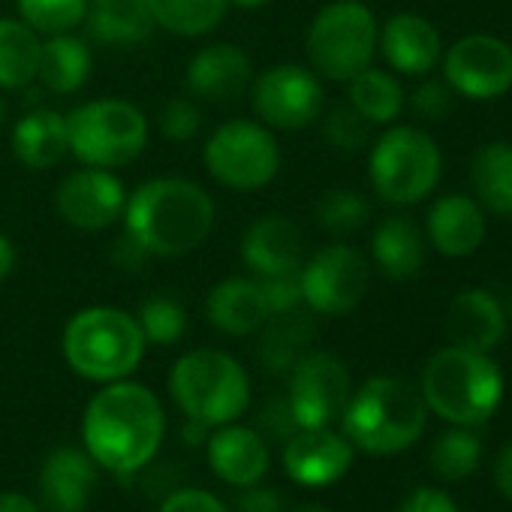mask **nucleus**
<instances>
[{
	"label": "nucleus",
	"instance_id": "1",
	"mask_svg": "<svg viewBox=\"0 0 512 512\" xmlns=\"http://www.w3.org/2000/svg\"><path fill=\"white\" fill-rule=\"evenodd\" d=\"M166 416L157 395L130 380L103 383L88 401L82 419V437L88 455L112 473L142 470L163 443Z\"/></svg>",
	"mask_w": 512,
	"mask_h": 512
},
{
	"label": "nucleus",
	"instance_id": "2",
	"mask_svg": "<svg viewBox=\"0 0 512 512\" xmlns=\"http://www.w3.org/2000/svg\"><path fill=\"white\" fill-rule=\"evenodd\" d=\"M124 232L151 256H187L214 229V202L190 178H151L124 205Z\"/></svg>",
	"mask_w": 512,
	"mask_h": 512
},
{
	"label": "nucleus",
	"instance_id": "3",
	"mask_svg": "<svg viewBox=\"0 0 512 512\" xmlns=\"http://www.w3.org/2000/svg\"><path fill=\"white\" fill-rule=\"evenodd\" d=\"M428 404L416 386L401 377H371L350 395L341 422L344 437L368 455H395L425 431Z\"/></svg>",
	"mask_w": 512,
	"mask_h": 512
},
{
	"label": "nucleus",
	"instance_id": "4",
	"mask_svg": "<svg viewBox=\"0 0 512 512\" xmlns=\"http://www.w3.org/2000/svg\"><path fill=\"white\" fill-rule=\"evenodd\" d=\"M61 347L67 365L79 377L91 383H115L139 368L148 341L133 314L112 305H94L70 317Z\"/></svg>",
	"mask_w": 512,
	"mask_h": 512
},
{
	"label": "nucleus",
	"instance_id": "5",
	"mask_svg": "<svg viewBox=\"0 0 512 512\" xmlns=\"http://www.w3.org/2000/svg\"><path fill=\"white\" fill-rule=\"evenodd\" d=\"M422 398L428 410L452 425H482L500 407L503 374L488 353L449 344L428 359L422 374Z\"/></svg>",
	"mask_w": 512,
	"mask_h": 512
},
{
	"label": "nucleus",
	"instance_id": "6",
	"mask_svg": "<svg viewBox=\"0 0 512 512\" xmlns=\"http://www.w3.org/2000/svg\"><path fill=\"white\" fill-rule=\"evenodd\" d=\"M169 392L187 419L208 428L235 422L250 404V380L244 365L211 347L184 353L172 365Z\"/></svg>",
	"mask_w": 512,
	"mask_h": 512
},
{
	"label": "nucleus",
	"instance_id": "7",
	"mask_svg": "<svg viewBox=\"0 0 512 512\" xmlns=\"http://www.w3.org/2000/svg\"><path fill=\"white\" fill-rule=\"evenodd\" d=\"M70 154L97 169H121L148 148L145 112L121 97L88 100L67 115Z\"/></svg>",
	"mask_w": 512,
	"mask_h": 512
},
{
	"label": "nucleus",
	"instance_id": "8",
	"mask_svg": "<svg viewBox=\"0 0 512 512\" xmlns=\"http://www.w3.org/2000/svg\"><path fill=\"white\" fill-rule=\"evenodd\" d=\"M380 28L362 0H332L326 4L305 37L311 70L329 82H350L371 67Z\"/></svg>",
	"mask_w": 512,
	"mask_h": 512
},
{
	"label": "nucleus",
	"instance_id": "9",
	"mask_svg": "<svg viewBox=\"0 0 512 512\" xmlns=\"http://www.w3.org/2000/svg\"><path fill=\"white\" fill-rule=\"evenodd\" d=\"M440 148L437 142L416 127L386 130L368 157L371 187L389 205H416L440 181Z\"/></svg>",
	"mask_w": 512,
	"mask_h": 512
},
{
	"label": "nucleus",
	"instance_id": "10",
	"mask_svg": "<svg viewBox=\"0 0 512 512\" xmlns=\"http://www.w3.org/2000/svg\"><path fill=\"white\" fill-rule=\"evenodd\" d=\"M208 175L229 190H263L281 172V148L275 133L250 118L220 124L202 151Z\"/></svg>",
	"mask_w": 512,
	"mask_h": 512
},
{
	"label": "nucleus",
	"instance_id": "11",
	"mask_svg": "<svg viewBox=\"0 0 512 512\" xmlns=\"http://www.w3.org/2000/svg\"><path fill=\"white\" fill-rule=\"evenodd\" d=\"M302 302L320 317H341L359 308L371 284L365 253L350 244H329L302 263Z\"/></svg>",
	"mask_w": 512,
	"mask_h": 512
},
{
	"label": "nucleus",
	"instance_id": "12",
	"mask_svg": "<svg viewBox=\"0 0 512 512\" xmlns=\"http://www.w3.org/2000/svg\"><path fill=\"white\" fill-rule=\"evenodd\" d=\"M323 82L311 67L278 64L250 82L253 112L269 130H305L323 112Z\"/></svg>",
	"mask_w": 512,
	"mask_h": 512
},
{
	"label": "nucleus",
	"instance_id": "13",
	"mask_svg": "<svg viewBox=\"0 0 512 512\" xmlns=\"http://www.w3.org/2000/svg\"><path fill=\"white\" fill-rule=\"evenodd\" d=\"M287 401L299 428H329L350 401V374L332 353L308 350L290 371Z\"/></svg>",
	"mask_w": 512,
	"mask_h": 512
},
{
	"label": "nucleus",
	"instance_id": "14",
	"mask_svg": "<svg viewBox=\"0 0 512 512\" xmlns=\"http://www.w3.org/2000/svg\"><path fill=\"white\" fill-rule=\"evenodd\" d=\"M443 76L446 85L461 97H503L512 88V46L488 34L464 37L446 52Z\"/></svg>",
	"mask_w": 512,
	"mask_h": 512
},
{
	"label": "nucleus",
	"instance_id": "15",
	"mask_svg": "<svg viewBox=\"0 0 512 512\" xmlns=\"http://www.w3.org/2000/svg\"><path fill=\"white\" fill-rule=\"evenodd\" d=\"M127 187L112 169L82 166L67 175L55 190V208L64 223L82 232H103L124 217Z\"/></svg>",
	"mask_w": 512,
	"mask_h": 512
},
{
	"label": "nucleus",
	"instance_id": "16",
	"mask_svg": "<svg viewBox=\"0 0 512 512\" xmlns=\"http://www.w3.org/2000/svg\"><path fill=\"white\" fill-rule=\"evenodd\" d=\"M241 260L253 272V278H272L299 272L305 263L302 229L284 214L256 217L241 235Z\"/></svg>",
	"mask_w": 512,
	"mask_h": 512
},
{
	"label": "nucleus",
	"instance_id": "17",
	"mask_svg": "<svg viewBox=\"0 0 512 512\" xmlns=\"http://www.w3.org/2000/svg\"><path fill=\"white\" fill-rule=\"evenodd\" d=\"M187 94L202 103H235L244 91H250L253 82V64L244 55V49L232 43H214L199 49L184 73Z\"/></svg>",
	"mask_w": 512,
	"mask_h": 512
},
{
	"label": "nucleus",
	"instance_id": "18",
	"mask_svg": "<svg viewBox=\"0 0 512 512\" xmlns=\"http://www.w3.org/2000/svg\"><path fill=\"white\" fill-rule=\"evenodd\" d=\"M353 443L329 428H299L284 446L287 473L308 488H323L347 476Z\"/></svg>",
	"mask_w": 512,
	"mask_h": 512
},
{
	"label": "nucleus",
	"instance_id": "19",
	"mask_svg": "<svg viewBox=\"0 0 512 512\" xmlns=\"http://www.w3.org/2000/svg\"><path fill=\"white\" fill-rule=\"evenodd\" d=\"M97 488V461L88 449L58 446L40 470L43 512H85Z\"/></svg>",
	"mask_w": 512,
	"mask_h": 512
},
{
	"label": "nucleus",
	"instance_id": "20",
	"mask_svg": "<svg viewBox=\"0 0 512 512\" xmlns=\"http://www.w3.org/2000/svg\"><path fill=\"white\" fill-rule=\"evenodd\" d=\"M208 464L229 485H256L272 464L269 440L247 425H217L208 434Z\"/></svg>",
	"mask_w": 512,
	"mask_h": 512
},
{
	"label": "nucleus",
	"instance_id": "21",
	"mask_svg": "<svg viewBox=\"0 0 512 512\" xmlns=\"http://www.w3.org/2000/svg\"><path fill=\"white\" fill-rule=\"evenodd\" d=\"M383 58L389 61V67L401 76H425L437 67L443 46H440V34L437 28L416 16V13H398L392 16L383 28H380V40H377Z\"/></svg>",
	"mask_w": 512,
	"mask_h": 512
},
{
	"label": "nucleus",
	"instance_id": "22",
	"mask_svg": "<svg viewBox=\"0 0 512 512\" xmlns=\"http://www.w3.org/2000/svg\"><path fill=\"white\" fill-rule=\"evenodd\" d=\"M205 317L217 332L232 338H247L260 332L272 314L260 281L235 275L211 287L205 299Z\"/></svg>",
	"mask_w": 512,
	"mask_h": 512
},
{
	"label": "nucleus",
	"instance_id": "23",
	"mask_svg": "<svg viewBox=\"0 0 512 512\" xmlns=\"http://www.w3.org/2000/svg\"><path fill=\"white\" fill-rule=\"evenodd\" d=\"M506 332V314L488 290H461L446 311V338L452 347L488 353Z\"/></svg>",
	"mask_w": 512,
	"mask_h": 512
},
{
	"label": "nucleus",
	"instance_id": "24",
	"mask_svg": "<svg viewBox=\"0 0 512 512\" xmlns=\"http://www.w3.org/2000/svg\"><path fill=\"white\" fill-rule=\"evenodd\" d=\"M428 238L443 256H452V260L476 253L485 238L482 208L464 193H449L437 199L428 211Z\"/></svg>",
	"mask_w": 512,
	"mask_h": 512
},
{
	"label": "nucleus",
	"instance_id": "25",
	"mask_svg": "<svg viewBox=\"0 0 512 512\" xmlns=\"http://www.w3.org/2000/svg\"><path fill=\"white\" fill-rule=\"evenodd\" d=\"M13 154L25 169L46 172L70 154L67 115L55 109H34L13 127Z\"/></svg>",
	"mask_w": 512,
	"mask_h": 512
},
{
	"label": "nucleus",
	"instance_id": "26",
	"mask_svg": "<svg viewBox=\"0 0 512 512\" xmlns=\"http://www.w3.org/2000/svg\"><path fill=\"white\" fill-rule=\"evenodd\" d=\"M314 311H308L305 305L302 308H293V311H284V314H272L266 320V326L256 332L260 335V362L266 371L272 374H290L293 365L311 350V341L317 335V323H314Z\"/></svg>",
	"mask_w": 512,
	"mask_h": 512
},
{
	"label": "nucleus",
	"instance_id": "27",
	"mask_svg": "<svg viewBox=\"0 0 512 512\" xmlns=\"http://www.w3.org/2000/svg\"><path fill=\"white\" fill-rule=\"evenodd\" d=\"M371 253L377 269L392 281H410L425 266V238L422 229L401 214L377 223L371 235Z\"/></svg>",
	"mask_w": 512,
	"mask_h": 512
},
{
	"label": "nucleus",
	"instance_id": "28",
	"mask_svg": "<svg viewBox=\"0 0 512 512\" xmlns=\"http://www.w3.org/2000/svg\"><path fill=\"white\" fill-rule=\"evenodd\" d=\"M85 25L103 46H139L154 34L148 0H88Z\"/></svg>",
	"mask_w": 512,
	"mask_h": 512
},
{
	"label": "nucleus",
	"instance_id": "29",
	"mask_svg": "<svg viewBox=\"0 0 512 512\" xmlns=\"http://www.w3.org/2000/svg\"><path fill=\"white\" fill-rule=\"evenodd\" d=\"M91 70H94V55L85 40L73 37V31L43 40L37 79L43 82L46 91L61 97L76 94L88 85Z\"/></svg>",
	"mask_w": 512,
	"mask_h": 512
},
{
	"label": "nucleus",
	"instance_id": "30",
	"mask_svg": "<svg viewBox=\"0 0 512 512\" xmlns=\"http://www.w3.org/2000/svg\"><path fill=\"white\" fill-rule=\"evenodd\" d=\"M43 40L22 19H0V91H22L37 79Z\"/></svg>",
	"mask_w": 512,
	"mask_h": 512
},
{
	"label": "nucleus",
	"instance_id": "31",
	"mask_svg": "<svg viewBox=\"0 0 512 512\" xmlns=\"http://www.w3.org/2000/svg\"><path fill=\"white\" fill-rule=\"evenodd\" d=\"M470 181L482 205L494 214L512 217V145L488 142L476 151L470 163Z\"/></svg>",
	"mask_w": 512,
	"mask_h": 512
},
{
	"label": "nucleus",
	"instance_id": "32",
	"mask_svg": "<svg viewBox=\"0 0 512 512\" xmlns=\"http://www.w3.org/2000/svg\"><path fill=\"white\" fill-rule=\"evenodd\" d=\"M154 28L196 40L220 28L229 13V0H148Z\"/></svg>",
	"mask_w": 512,
	"mask_h": 512
},
{
	"label": "nucleus",
	"instance_id": "33",
	"mask_svg": "<svg viewBox=\"0 0 512 512\" xmlns=\"http://www.w3.org/2000/svg\"><path fill=\"white\" fill-rule=\"evenodd\" d=\"M350 106L368 121V124H392L404 109V88L401 82L386 70H362L350 82Z\"/></svg>",
	"mask_w": 512,
	"mask_h": 512
},
{
	"label": "nucleus",
	"instance_id": "34",
	"mask_svg": "<svg viewBox=\"0 0 512 512\" xmlns=\"http://www.w3.org/2000/svg\"><path fill=\"white\" fill-rule=\"evenodd\" d=\"M479 458H482V440L467 425L443 431L431 446V467L440 479L449 482L467 479L479 467Z\"/></svg>",
	"mask_w": 512,
	"mask_h": 512
},
{
	"label": "nucleus",
	"instance_id": "35",
	"mask_svg": "<svg viewBox=\"0 0 512 512\" xmlns=\"http://www.w3.org/2000/svg\"><path fill=\"white\" fill-rule=\"evenodd\" d=\"M139 326H142V335L148 344H157V347H172L178 344L184 335H187V308L169 296V293H154L148 296L142 305H139V314H136Z\"/></svg>",
	"mask_w": 512,
	"mask_h": 512
},
{
	"label": "nucleus",
	"instance_id": "36",
	"mask_svg": "<svg viewBox=\"0 0 512 512\" xmlns=\"http://www.w3.org/2000/svg\"><path fill=\"white\" fill-rule=\"evenodd\" d=\"M19 19L37 34H70L85 22L88 0H16Z\"/></svg>",
	"mask_w": 512,
	"mask_h": 512
},
{
	"label": "nucleus",
	"instance_id": "37",
	"mask_svg": "<svg viewBox=\"0 0 512 512\" xmlns=\"http://www.w3.org/2000/svg\"><path fill=\"white\" fill-rule=\"evenodd\" d=\"M371 217L368 202L362 199V193L350 190V187H335L329 193H323V199L317 202V220L326 232L332 235H350L356 229H362Z\"/></svg>",
	"mask_w": 512,
	"mask_h": 512
},
{
	"label": "nucleus",
	"instance_id": "38",
	"mask_svg": "<svg viewBox=\"0 0 512 512\" xmlns=\"http://www.w3.org/2000/svg\"><path fill=\"white\" fill-rule=\"evenodd\" d=\"M323 136L326 142L335 148V151H359L368 145L371 139V124L347 103V106H335L329 115H326V124H323Z\"/></svg>",
	"mask_w": 512,
	"mask_h": 512
},
{
	"label": "nucleus",
	"instance_id": "39",
	"mask_svg": "<svg viewBox=\"0 0 512 512\" xmlns=\"http://www.w3.org/2000/svg\"><path fill=\"white\" fill-rule=\"evenodd\" d=\"M157 127L169 142H190L202 130V112L193 97H175L160 106Z\"/></svg>",
	"mask_w": 512,
	"mask_h": 512
},
{
	"label": "nucleus",
	"instance_id": "40",
	"mask_svg": "<svg viewBox=\"0 0 512 512\" xmlns=\"http://www.w3.org/2000/svg\"><path fill=\"white\" fill-rule=\"evenodd\" d=\"M302 272V269H299ZM299 272H287V275H272V278H256L263 287L269 314H284L293 308H302V278Z\"/></svg>",
	"mask_w": 512,
	"mask_h": 512
},
{
	"label": "nucleus",
	"instance_id": "41",
	"mask_svg": "<svg viewBox=\"0 0 512 512\" xmlns=\"http://www.w3.org/2000/svg\"><path fill=\"white\" fill-rule=\"evenodd\" d=\"M256 431L263 437H275V440H290L299 431V422L293 416V407L287 398H272L266 401V407L260 410V419H256Z\"/></svg>",
	"mask_w": 512,
	"mask_h": 512
},
{
	"label": "nucleus",
	"instance_id": "42",
	"mask_svg": "<svg viewBox=\"0 0 512 512\" xmlns=\"http://www.w3.org/2000/svg\"><path fill=\"white\" fill-rule=\"evenodd\" d=\"M452 88L446 82H425L413 94V112L425 121H440L452 112Z\"/></svg>",
	"mask_w": 512,
	"mask_h": 512
},
{
	"label": "nucleus",
	"instance_id": "43",
	"mask_svg": "<svg viewBox=\"0 0 512 512\" xmlns=\"http://www.w3.org/2000/svg\"><path fill=\"white\" fill-rule=\"evenodd\" d=\"M160 512H229L226 503L211 494V491H202V488H181V491H172Z\"/></svg>",
	"mask_w": 512,
	"mask_h": 512
},
{
	"label": "nucleus",
	"instance_id": "44",
	"mask_svg": "<svg viewBox=\"0 0 512 512\" xmlns=\"http://www.w3.org/2000/svg\"><path fill=\"white\" fill-rule=\"evenodd\" d=\"M398 512H458L455 500L437 488H416L404 497Z\"/></svg>",
	"mask_w": 512,
	"mask_h": 512
},
{
	"label": "nucleus",
	"instance_id": "45",
	"mask_svg": "<svg viewBox=\"0 0 512 512\" xmlns=\"http://www.w3.org/2000/svg\"><path fill=\"white\" fill-rule=\"evenodd\" d=\"M235 512H287V509H284L281 491L247 485V491H241L235 500Z\"/></svg>",
	"mask_w": 512,
	"mask_h": 512
},
{
	"label": "nucleus",
	"instance_id": "46",
	"mask_svg": "<svg viewBox=\"0 0 512 512\" xmlns=\"http://www.w3.org/2000/svg\"><path fill=\"white\" fill-rule=\"evenodd\" d=\"M151 260V253L136 241L130 238L127 232L112 244V263L121 269V272H142V266Z\"/></svg>",
	"mask_w": 512,
	"mask_h": 512
},
{
	"label": "nucleus",
	"instance_id": "47",
	"mask_svg": "<svg viewBox=\"0 0 512 512\" xmlns=\"http://www.w3.org/2000/svg\"><path fill=\"white\" fill-rule=\"evenodd\" d=\"M494 482H497L500 494L512 500V443H509V446L500 452V458H497V467H494Z\"/></svg>",
	"mask_w": 512,
	"mask_h": 512
},
{
	"label": "nucleus",
	"instance_id": "48",
	"mask_svg": "<svg viewBox=\"0 0 512 512\" xmlns=\"http://www.w3.org/2000/svg\"><path fill=\"white\" fill-rule=\"evenodd\" d=\"M0 512H43V509L19 491H4L0 494Z\"/></svg>",
	"mask_w": 512,
	"mask_h": 512
},
{
	"label": "nucleus",
	"instance_id": "49",
	"mask_svg": "<svg viewBox=\"0 0 512 512\" xmlns=\"http://www.w3.org/2000/svg\"><path fill=\"white\" fill-rule=\"evenodd\" d=\"M16 247H13V241H10V235H4L0 232V281H7L13 272H16Z\"/></svg>",
	"mask_w": 512,
	"mask_h": 512
},
{
	"label": "nucleus",
	"instance_id": "50",
	"mask_svg": "<svg viewBox=\"0 0 512 512\" xmlns=\"http://www.w3.org/2000/svg\"><path fill=\"white\" fill-rule=\"evenodd\" d=\"M269 0H229V7H241V10H260Z\"/></svg>",
	"mask_w": 512,
	"mask_h": 512
},
{
	"label": "nucleus",
	"instance_id": "51",
	"mask_svg": "<svg viewBox=\"0 0 512 512\" xmlns=\"http://www.w3.org/2000/svg\"><path fill=\"white\" fill-rule=\"evenodd\" d=\"M500 305H503L506 320H512V287H509V293H506V302H500Z\"/></svg>",
	"mask_w": 512,
	"mask_h": 512
},
{
	"label": "nucleus",
	"instance_id": "52",
	"mask_svg": "<svg viewBox=\"0 0 512 512\" xmlns=\"http://www.w3.org/2000/svg\"><path fill=\"white\" fill-rule=\"evenodd\" d=\"M290 512H329V509H323V506H296V509H290Z\"/></svg>",
	"mask_w": 512,
	"mask_h": 512
},
{
	"label": "nucleus",
	"instance_id": "53",
	"mask_svg": "<svg viewBox=\"0 0 512 512\" xmlns=\"http://www.w3.org/2000/svg\"><path fill=\"white\" fill-rule=\"evenodd\" d=\"M4 118H7V103H4V97H0V124H4Z\"/></svg>",
	"mask_w": 512,
	"mask_h": 512
}]
</instances>
